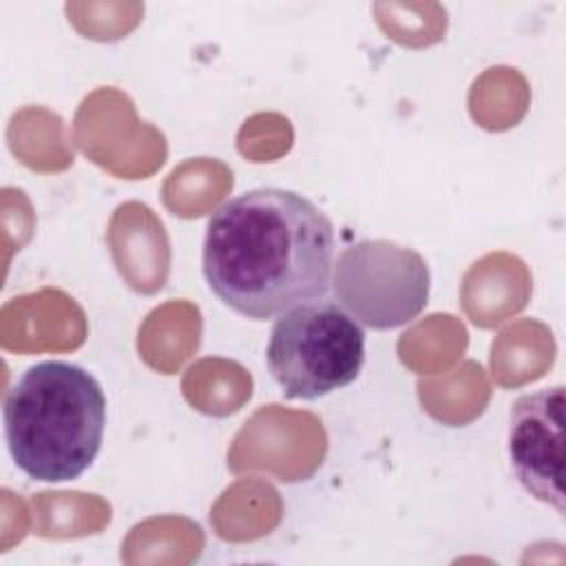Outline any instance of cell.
Masks as SVG:
<instances>
[{"label":"cell","instance_id":"1","mask_svg":"<svg viewBox=\"0 0 566 566\" xmlns=\"http://www.w3.org/2000/svg\"><path fill=\"white\" fill-rule=\"evenodd\" d=\"M334 245L329 217L305 195L254 188L208 219L203 279L232 312L252 321L279 318L327 294Z\"/></svg>","mask_w":566,"mask_h":566},{"label":"cell","instance_id":"2","mask_svg":"<svg viewBox=\"0 0 566 566\" xmlns=\"http://www.w3.org/2000/svg\"><path fill=\"white\" fill-rule=\"evenodd\" d=\"M2 422L9 453L22 473L40 482L75 480L102 449L106 396L84 367L42 360L7 391Z\"/></svg>","mask_w":566,"mask_h":566},{"label":"cell","instance_id":"3","mask_svg":"<svg viewBox=\"0 0 566 566\" xmlns=\"http://www.w3.org/2000/svg\"><path fill=\"white\" fill-rule=\"evenodd\" d=\"M265 360L287 398L316 400L356 380L365 332L334 301L301 303L276 318Z\"/></svg>","mask_w":566,"mask_h":566},{"label":"cell","instance_id":"4","mask_svg":"<svg viewBox=\"0 0 566 566\" xmlns=\"http://www.w3.org/2000/svg\"><path fill=\"white\" fill-rule=\"evenodd\" d=\"M336 303L369 329L411 323L429 303L431 272L411 248L365 239L340 250L332 263Z\"/></svg>","mask_w":566,"mask_h":566},{"label":"cell","instance_id":"5","mask_svg":"<svg viewBox=\"0 0 566 566\" xmlns=\"http://www.w3.org/2000/svg\"><path fill=\"white\" fill-rule=\"evenodd\" d=\"M509 455L520 484L564 513V387L520 396L511 407Z\"/></svg>","mask_w":566,"mask_h":566}]
</instances>
